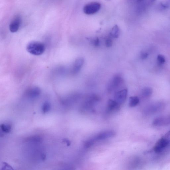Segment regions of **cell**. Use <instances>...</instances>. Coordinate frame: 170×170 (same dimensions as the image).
<instances>
[{
	"label": "cell",
	"instance_id": "cell-4",
	"mask_svg": "<svg viewBox=\"0 0 170 170\" xmlns=\"http://www.w3.org/2000/svg\"><path fill=\"white\" fill-rule=\"evenodd\" d=\"M123 82V79L121 75H115L108 86V91L111 92L114 89H117L122 84Z\"/></svg>",
	"mask_w": 170,
	"mask_h": 170
},
{
	"label": "cell",
	"instance_id": "cell-6",
	"mask_svg": "<svg viewBox=\"0 0 170 170\" xmlns=\"http://www.w3.org/2000/svg\"><path fill=\"white\" fill-rule=\"evenodd\" d=\"M115 135V132L113 131H106L100 133L95 136L92 138L94 141L96 142L109 138L112 137Z\"/></svg>",
	"mask_w": 170,
	"mask_h": 170
},
{
	"label": "cell",
	"instance_id": "cell-18",
	"mask_svg": "<svg viewBox=\"0 0 170 170\" xmlns=\"http://www.w3.org/2000/svg\"><path fill=\"white\" fill-rule=\"evenodd\" d=\"M50 109V104L49 102L46 101L43 104L42 107V111L44 113H46L49 111Z\"/></svg>",
	"mask_w": 170,
	"mask_h": 170
},
{
	"label": "cell",
	"instance_id": "cell-22",
	"mask_svg": "<svg viewBox=\"0 0 170 170\" xmlns=\"http://www.w3.org/2000/svg\"><path fill=\"white\" fill-rule=\"evenodd\" d=\"M169 143H170V130L163 137Z\"/></svg>",
	"mask_w": 170,
	"mask_h": 170
},
{
	"label": "cell",
	"instance_id": "cell-24",
	"mask_svg": "<svg viewBox=\"0 0 170 170\" xmlns=\"http://www.w3.org/2000/svg\"><path fill=\"white\" fill-rule=\"evenodd\" d=\"M148 54L147 53L143 52L141 54V58L142 59H146L148 57Z\"/></svg>",
	"mask_w": 170,
	"mask_h": 170
},
{
	"label": "cell",
	"instance_id": "cell-15",
	"mask_svg": "<svg viewBox=\"0 0 170 170\" xmlns=\"http://www.w3.org/2000/svg\"><path fill=\"white\" fill-rule=\"evenodd\" d=\"M139 98L137 97H131L129 99V105L131 107L136 106L139 103Z\"/></svg>",
	"mask_w": 170,
	"mask_h": 170
},
{
	"label": "cell",
	"instance_id": "cell-2",
	"mask_svg": "<svg viewBox=\"0 0 170 170\" xmlns=\"http://www.w3.org/2000/svg\"><path fill=\"white\" fill-rule=\"evenodd\" d=\"M101 4L98 2H93L87 4L83 7L84 13L88 15L95 13L101 9Z\"/></svg>",
	"mask_w": 170,
	"mask_h": 170
},
{
	"label": "cell",
	"instance_id": "cell-8",
	"mask_svg": "<svg viewBox=\"0 0 170 170\" xmlns=\"http://www.w3.org/2000/svg\"><path fill=\"white\" fill-rule=\"evenodd\" d=\"M128 95V90L124 89L116 92L114 95V100L121 105L126 99Z\"/></svg>",
	"mask_w": 170,
	"mask_h": 170
},
{
	"label": "cell",
	"instance_id": "cell-21",
	"mask_svg": "<svg viewBox=\"0 0 170 170\" xmlns=\"http://www.w3.org/2000/svg\"><path fill=\"white\" fill-rule=\"evenodd\" d=\"M106 46L107 47H110L113 44V41L112 39L110 38H108L106 40L105 42Z\"/></svg>",
	"mask_w": 170,
	"mask_h": 170
},
{
	"label": "cell",
	"instance_id": "cell-9",
	"mask_svg": "<svg viewBox=\"0 0 170 170\" xmlns=\"http://www.w3.org/2000/svg\"><path fill=\"white\" fill-rule=\"evenodd\" d=\"M153 124L156 126H162L170 124V115L156 118L154 120Z\"/></svg>",
	"mask_w": 170,
	"mask_h": 170
},
{
	"label": "cell",
	"instance_id": "cell-25",
	"mask_svg": "<svg viewBox=\"0 0 170 170\" xmlns=\"http://www.w3.org/2000/svg\"><path fill=\"white\" fill-rule=\"evenodd\" d=\"M63 142L66 143L68 146H69L70 145L71 142H70L69 140L66 139H65L64 140Z\"/></svg>",
	"mask_w": 170,
	"mask_h": 170
},
{
	"label": "cell",
	"instance_id": "cell-17",
	"mask_svg": "<svg viewBox=\"0 0 170 170\" xmlns=\"http://www.w3.org/2000/svg\"><path fill=\"white\" fill-rule=\"evenodd\" d=\"M152 89L150 87H146L142 91V95L144 97H149L152 94Z\"/></svg>",
	"mask_w": 170,
	"mask_h": 170
},
{
	"label": "cell",
	"instance_id": "cell-3",
	"mask_svg": "<svg viewBox=\"0 0 170 170\" xmlns=\"http://www.w3.org/2000/svg\"><path fill=\"white\" fill-rule=\"evenodd\" d=\"M165 105L163 103H157L152 104L146 108L144 112L146 114L149 115L158 112L164 108Z\"/></svg>",
	"mask_w": 170,
	"mask_h": 170
},
{
	"label": "cell",
	"instance_id": "cell-5",
	"mask_svg": "<svg viewBox=\"0 0 170 170\" xmlns=\"http://www.w3.org/2000/svg\"><path fill=\"white\" fill-rule=\"evenodd\" d=\"M100 100V97L95 95H89L84 103L83 106L85 109L92 110L95 104Z\"/></svg>",
	"mask_w": 170,
	"mask_h": 170
},
{
	"label": "cell",
	"instance_id": "cell-14",
	"mask_svg": "<svg viewBox=\"0 0 170 170\" xmlns=\"http://www.w3.org/2000/svg\"><path fill=\"white\" fill-rule=\"evenodd\" d=\"M120 34V30L118 26L117 25L114 26L111 31V35L114 38H118L119 37Z\"/></svg>",
	"mask_w": 170,
	"mask_h": 170
},
{
	"label": "cell",
	"instance_id": "cell-16",
	"mask_svg": "<svg viewBox=\"0 0 170 170\" xmlns=\"http://www.w3.org/2000/svg\"><path fill=\"white\" fill-rule=\"evenodd\" d=\"M1 130L3 132L8 133L10 132L12 128V126L9 124H2L1 126Z\"/></svg>",
	"mask_w": 170,
	"mask_h": 170
},
{
	"label": "cell",
	"instance_id": "cell-20",
	"mask_svg": "<svg viewBox=\"0 0 170 170\" xmlns=\"http://www.w3.org/2000/svg\"><path fill=\"white\" fill-rule=\"evenodd\" d=\"M157 59L159 62L161 64L165 63V58L162 55H159L158 56Z\"/></svg>",
	"mask_w": 170,
	"mask_h": 170
},
{
	"label": "cell",
	"instance_id": "cell-11",
	"mask_svg": "<svg viewBox=\"0 0 170 170\" xmlns=\"http://www.w3.org/2000/svg\"><path fill=\"white\" fill-rule=\"evenodd\" d=\"M41 90L38 87H34L28 90L26 93L27 97L31 99H35L40 95Z\"/></svg>",
	"mask_w": 170,
	"mask_h": 170
},
{
	"label": "cell",
	"instance_id": "cell-10",
	"mask_svg": "<svg viewBox=\"0 0 170 170\" xmlns=\"http://www.w3.org/2000/svg\"><path fill=\"white\" fill-rule=\"evenodd\" d=\"M21 23V18L19 17H15L10 24L9 29L10 31L12 33H15L17 32L19 30Z\"/></svg>",
	"mask_w": 170,
	"mask_h": 170
},
{
	"label": "cell",
	"instance_id": "cell-23",
	"mask_svg": "<svg viewBox=\"0 0 170 170\" xmlns=\"http://www.w3.org/2000/svg\"><path fill=\"white\" fill-rule=\"evenodd\" d=\"M93 44L95 47H98L99 45L100 41L99 38L96 37L93 40Z\"/></svg>",
	"mask_w": 170,
	"mask_h": 170
},
{
	"label": "cell",
	"instance_id": "cell-19",
	"mask_svg": "<svg viewBox=\"0 0 170 170\" xmlns=\"http://www.w3.org/2000/svg\"><path fill=\"white\" fill-rule=\"evenodd\" d=\"M28 140L29 141L33 142L38 143L42 141V139L40 137L38 136H33L28 139Z\"/></svg>",
	"mask_w": 170,
	"mask_h": 170
},
{
	"label": "cell",
	"instance_id": "cell-1",
	"mask_svg": "<svg viewBox=\"0 0 170 170\" xmlns=\"http://www.w3.org/2000/svg\"><path fill=\"white\" fill-rule=\"evenodd\" d=\"M45 49L44 44L39 41L30 42L26 46V50L28 52L35 56L42 54L44 52Z\"/></svg>",
	"mask_w": 170,
	"mask_h": 170
},
{
	"label": "cell",
	"instance_id": "cell-13",
	"mask_svg": "<svg viewBox=\"0 0 170 170\" xmlns=\"http://www.w3.org/2000/svg\"><path fill=\"white\" fill-rule=\"evenodd\" d=\"M120 105L115 100L109 99L108 101L107 110L108 112H112L118 109Z\"/></svg>",
	"mask_w": 170,
	"mask_h": 170
},
{
	"label": "cell",
	"instance_id": "cell-12",
	"mask_svg": "<svg viewBox=\"0 0 170 170\" xmlns=\"http://www.w3.org/2000/svg\"><path fill=\"white\" fill-rule=\"evenodd\" d=\"M84 63V60L83 58H79L76 60L73 65L72 72L73 74L79 72Z\"/></svg>",
	"mask_w": 170,
	"mask_h": 170
},
{
	"label": "cell",
	"instance_id": "cell-7",
	"mask_svg": "<svg viewBox=\"0 0 170 170\" xmlns=\"http://www.w3.org/2000/svg\"><path fill=\"white\" fill-rule=\"evenodd\" d=\"M169 144L163 137H162L155 144L153 148L154 151L157 153H161Z\"/></svg>",
	"mask_w": 170,
	"mask_h": 170
}]
</instances>
